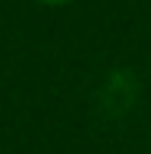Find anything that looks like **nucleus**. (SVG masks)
Returning <instances> with one entry per match:
<instances>
[{"instance_id": "1", "label": "nucleus", "mask_w": 151, "mask_h": 154, "mask_svg": "<svg viewBox=\"0 0 151 154\" xmlns=\"http://www.w3.org/2000/svg\"><path fill=\"white\" fill-rule=\"evenodd\" d=\"M35 3H41V6H69L72 0H35Z\"/></svg>"}]
</instances>
